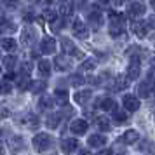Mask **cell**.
I'll list each match as a JSON object with an SVG mask.
<instances>
[{
    "instance_id": "6da1fadb",
    "label": "cell",
    "mask_w": 155,
    "mask_h": 155,
    "mask_svg": "<svg viewBox=\"0 0 155 155\" xmlns=\"http://www.w3.org/2000/svg\"><path fill=\"white\" fill-rule=\"evenodd\" d=\"M52 145H54V138H52L51 134L40 133L33 138V147H35V150L40 152V153H42V152H47Z\"/></svg>"
},
{
    "instance_id": "7a4b0ae2",
    "label": "cell",
    "mask_w": 155,
    "mask_h": 155,
    "mask_svg": "<svg viewBox=\"0 0 155 155\" xmlns=\"http://www.w3.org/2000/svg\"><path fill=\"white\" fill-rule=\"evenodd\" d=\"M145 12H147V7L141 2H129L127 4V14L131 18H141Z\"/></svg>"
},
{
    "instance_id": "3957f363",
    "label": "cell",
    "mask_w": 155,
    "mask_h": 155,
    "mask_svg": "<svg viewBox=\"0 0 155 155\" xmlns=\"http://www.w3.org/2000/svg\"><path fill=\"white\" fill-rule=\"evenodd\" d=\"M61 47H63V51L64 52H66V54H73V56L75 58H82L84 56V54H82V51L80 49H77V47H75V44L71 42L70 38H61Z\"/></svg>"
},
{
    "instance_id": "277c9868",
    "label": "cell",
    "mask_w": 155,
    "mask_h": 155,
    "mask_svg": "<svg viewBox=\"0 0 155 155\" xmlns=\"http://www.w3.org/2000/svg\"><path fill=\"white\" fill-rule=\"evenodd\" d=\"M96 108H101V110H105V112H115L117 110V101L113 98H103V99H98L96 103H94Z\"/></svg>"
},
{
    "instance_id": "5b68a950",
    "label": "cell",
    "mask_w": 155,
    "mask_h": 155,
    "mask_svg": "<svg viewBox=\"0 0 155 155\" xmlns=\"http://www.w3.org/2000/svg\"><path fill=\"white\" fill-rule=\"evenodd\" d=\"M40 51L44 54H54L56 51V40L52 37H44L42 42H40Z\"/></svg>"
},
{
    "instance_id": "8992f818",
    "label": "cell",
    "mask_w": 155,
    "mask_h": 155,
    "mask_svg": "<svg viewBox=\"0 0 155 155\" xmlns=\"http://www.w3.org/2000/svg\"><path fill=\"white\" fill-rule=\"evenodd\" d=\"M73 35L77 37V38H82V40H85V38L89 37V30H87V26H85L80 19H75V25H73Z\"/></svg>"
},
{
    "instance_id": "52a82bcc",
    "label": "cell",
    "mask_w": 155,
    "mask_h": 155,
    "mask_svg": "<svg viewBox=\"0 0 155 155\" xmlns=\"http://www.w3.org/2000/svg\"><path fill=\"white\" fill-rule=\"evenodd\" d=\"M77 148H78V141L75 138H64V140H61V150H63V153H73Z\"/></svg>"
},
{
    "instance_id": "ba28073f",
    "label": "cell",
    "mask_w": 155,
    "mask_h": 155,
    "mask_svg": "<svg viewBox=\"0 0 155 155\" xmlns=\"http://www.w3.org/2000/svg\"><path fill=\"white\" fill-rule=\"evenodd\" d=\"M122 101H124V106H126V112H136L140 108V99L136 98V96H133V94L124 96Z\"/></svg>"
},
{
    "instance_id": "9c48e42d",
    "label": "cell",
    "mask_w": 155,
    "mask_h": 155,
    "mask_svg": "<svg viewBox=\"0 0 155 155\" xmlns=\"http://www.w3.org/2000/svg\"><path fill=\"white\" fill-rule=\"evenodd\" d=\"M87 120L84 119H77V120H73L70 124V131L73 134H85V131H87Z\"/></svg>"
},
{
    "instance_id": "30bf717a",
    "label": "cell",
    "mask_w": 155,
    "mask_h": 155,
    "mask_svg": "<svg viewBox=\"0 0 155 155\" xmlns=\"http://www.w3.org/2000/svg\"><path fill=\"white\" fill-rule=\"evenodd\" d=\"M19 122L25 127H28V129H37L38 127V117H37L35 113H26L25 117L19 119Z\"/></svg>"
},
{
    "instance_id": "8fae6325",
    "label": "cell",
    "mask_w": 155,
    "mask_h": 155,
    "mask_svg": "<svg viewBox=\"0 0 155 155\" xmlns=\"http://www.w3.org/2000/svg\"><path fill=\"white\" fill-rule=\"evenodd\" d=\"M141 73V64L138 61H131V64L127 66V78H131V80H136V78L140 77Z\"/></svg>"
},
{
    "instance_id": "7c38bea8",
    "label": "cell",
    "mask_w": 155,
    "mask_h": 155,
    "mask_svg": "<svg viewBox=\"0 0 155 155\" xmlns=\"http://www.w3.org/2000/svg\"><path fill=\"white\" fill-rule=\"evenodd\" d=\"M54 64H56V70L58 71H66L70 70V59L63 54H59V56L54 58Z\"/></svg>"
},
{
    "instance_id": "4fadbf2b",
    "label": "cell",
    "mask_w": 155,
    "mask_h": 155,
    "mask_svg": "<svg viewBox=\"0 0 155 155\" xmlns=\"http://www.w3.org/2000/svg\"><path fill=\"white\" fill-rule=\"evenodd\" d=\"M133 31H134L136 37L143 38V37H147V33H148V25L147 23H141V21H134L133 23Z\"/></svg>"
},
{
    "instance_id": "5bb4252c",
    "label": "cell",
    "mask_w": 155,
    "mask_h": 155,
    "mask_svg": "<svg viewBox=\"0 0 155 155\" xmlns=\"http://www.w3.org/2000/svg\"><path fill=\"white\" fill-rule=\"evenodd\" d=\"M23 147H25V143H23V138H21V136H12V138L9 140V150H11L12 153L19 152Z\"/></svg>"
},
{
    "instance_id": "9a60e30c",
    "label": "cell",
    "mask_w": 155,
    "mask_h": 155,
    "mask_svg": "<svg viewBox=\"0 0 155 155\" xmlns=\"http://www.w3.org/2000/svg\"><path fill=\"white\" fill-rule=\"evenodd\" d=\"M52 106H54V99L51 98V96L44 94V96H40V98H38V108H40V110L47 112V110H51Z\"/></svg>"
},
{
    "instance_id": "2e32d148",
    "label": "cell",
    "mask_w": 155,
    "mask_h": 155,
    "mask_svg": "<svg viewBox=\"0 0 155 155\" xmlns=\"http://www.w3.org/2000/svg\"><path fill=\"white\" fill-rule=\"evenodd\" d=\"M138 140H140V134H138V131H134V129L126 131V133H124V136H122V141H124L126 145H134Z\"/></svg>"
},
{
    "instance_id": "e0dca14e",
    "label": "cell",
    "mask_w": 155,
    "mask_h": 155,
    "mask_svg": "<svg viewBox=\"0 0 155 155\" xmlns=\"http://www.w3.org/2000/svg\"><path fill=\"white\" fill-rule=\"evenodd\" d=\"M61 119H63V115H61V113H51L49 117L45 119V126L49 127V129H56V127L59 126Z\"/></svg>"
},
{
    "instance_id": "ac0fdd59",
    "label": "cell",
    "mask_w": 155,
    "mask_h": 155,
    "mask_svg": "<svg viewBox=\"0 0 155 155\" xmlns=\"http://www.w3.org/2000/svg\"><path fill=\"white\" fill-rule=\"evenodd\" d=\"M35 37H37V31L33 28H25V31H23V44L25 45H31L33 44V40H35Z\"/></svg>"
},
{
    "instance_id": "d6986e66",
    "label": "cell",
    "mask_w": 155,
    "mask_h": 155,
    "mask_svg": "<svg viewBox=\"0 0 155 155\" xmlns=\"http://www.w3.org/2000/svg\"><path fill=\"white\" fill-rule=\"evenodd\" d=\"M58 14L61 16V18H71V14H73V7H71V4H68V2H61Z\"/></svg>"
},
{
    "instance_id": "ffe728a7",
    "label": "cell",
    "mask_w": 155,
    "mask_h": 155,
    "mask_svg": "<svg viewBox=\"0 0 155 155\" xmlns=\"http://www.w3.org/2000/svg\"><path fill=\"white\" fill-rule=\"evenodd\" d=\"M91 94H92L91 91H78L77 94L73 96V99L77 101L78 105H85V103H87V101L91 99Z\"/></svg>"
},
{
    "instance_id": "44dd1931",
    "label": "cell",
    "mask_w": 155,
    "mask_h": 155,
    "mask_svg": "<svg viewBox=\"0 0 155 155\" xmlns=\"http://www.w3.org/2000/svg\"><path fill=\"white\" fill-rule=\"evenodd\" d=\"M106 143V138L105 136H101V134H92L91 138H89V145L94 148H99V147H103Z\"/></svg>"
},
{
    "instance_id": "7402d4cb",
    "label": "cell",
    "mask_w": 155,
    "mask_h": 155,
    "mask_svg": "<svg viewBox=\"0 0 155 155\" xmlns=\"http://www.w3.org/2000/svg\"><path fill=\"white\" fill-rule=\"evenodd\" d=\"M127 82H129V80H127V77L126 75H117V78H115V85H113V89H115V91H124V89H126L127 85Z\"/></svg>"
},
{
    "instance_id": "603a6c76",
    "label": "cell",
    "mask_w": 155,
    "mask_h": 155,
    "mask_svg": "<svg viewBox=\"0 0 155 155\" xmlns=\"http://www.w3.org/2000/svg\"><path fill=\"white\" fill-rule=\"evenodd\" d=\"M124 31H126L124 25H120V23H112V26H110V35H112L113 38L124 35Z\"/></svg>"
},
{
    "instance_id": "cb8c5ba5",
    "label": "cell",
    "mask_w": 155,
    "mask_h": 155,
    "mask_svg": "<svg viewBox=\"0 0 155 155\" xmlns=\"http://www.w3.org/2000/svg\"><path fill=\"white\" fill-rule=\"evenodd\" d=\"M38 71H40V75H44V77H49L51 75V63L47 59H40L38 61Z\"/></svg>"
},
{
    "instance_id": "d4e9b609",
    "label": "cell",
    "mask_w": 155,
    "mask_h": 155,
    "mask_svg": "<svg viewBox=\"0 0 155 155\" xmlns=\"http://www.w3.org/2000/svg\"><path fill=\"white\" fill-rule=\"evenodd\" d=\"M138 92H140L141 98H148V96L152 94V84H150V82H143V84H140Z\"/></svg>"
},
{
    "instance_id": "484cf974",
    "label": "cell",
    "mask_w": 155,
    "mask_h": 155,
    "mask_svg": "<svg viewBox=\"0 0 155 155\" xmlns=\"http://www.w3.org/2000/svg\"><path fill=\"white\" fill-rule=\"evenodd\" d=\"M56 101L59 103V105H66L68 103V92H66V89H56Z\"/></svg>"
},
{
    "instance_id": "4316f807",
    "label": "cell",
    "mask_w": 155,
    "mask_h": 155,
    "mask_svg": "<svg viewBox=\"0 0 155 155\" xmlns=\"http://www.w3.org/2000/svg\"><path fill=\"white\" fill-rule=\"evenodd\" d=\"M96 126H98V129H101V131H110V129H112V124H110V120L106 119V117H98V119H96Z\"/></svg>"
},
{
    "instance_id": "83f0119b",
    "label": "cell",
    "mask_w": 155,
    "mask_h": 155,
    "mask_svg": "<svg viewBox=\"0 0 155 155\" xmlns=\"http://www.w3.org/2000/svg\"><path fill=\"white\" fill-rule=\"evenodd\" d=\"M2 49L7 51V52L14 51V49H16V38H11V37L4 38V40H2Z\"/></svg>"
},
{
    "instance_id": "f1b7e54d",
    "label": "cell",
    "mask_w": 155,
    "mask_h": 155,
    "mask_svg": "<svg viewBox=\"0 0 155 155\" xmlns=\"http://www.w3.org/2000/svg\"><path fill=\"white\" fill-rule=\"evenodd\" d=\"M45 89V82L42 80H33V82H30V91L31 92H42Z\"/></svg>"
},
{
    "instance_id": "f546056e",
    "label": "cell",
    "mask_w": 155,
    "mask_h": 155,
    "mask_svg": "<svg viewBox=\"0 0 155 155\" xmlns=\"http://www.w3.org/2000/svg\"><path fill=\"white\" fill-rule=\"evenodd\" d=\"M85 82V78L82 77V75H78V73H75V75H71L70 77V84L75 85V87H78V85H82Z\"/></svg>"
},
{
    "instance_id": "4dcf8cb0",
    "label": "cell",
    "mask_w": 155,
    "mask_h": 155,
    "mask_svg": "<svg viewBox=\"0 0 155 155\" xmlns=\"http://www.w3.org/2000/svg\"><path fill=\"white\" fill-rule=\"evenodd\" d=\"M112 115H113V120H115V122H126V120H127V112H120V110H115Z\"/></svg>"
},
{
    "instance_id": "1f68e13d",
    "label": "cell",
    "mask_w": 155,
    "mask_h": 155,
    "mask_svg": "<svg viewBox=\"0 0 155 155\" xmlns=\"http://www.w3.org/2000/svg\"><path fill=\"white\" fill-rule=\"evenodd\" d=\"M18 87H19L21 91H26V89H30V78L23 75V77L18 80Z\"/></svg>"
},
{
    "instance_id": "d6a6232c",
    "label": "cell",
    "mask_w": 155,
    "mask_h": 155,
    "mask_svg": "<svg viewBox=\"0 0 155 155\" xmlns=\"http://www.w3.org/2000/svg\"><path fill=\"white\" fill-rule=\"evenodd\" d=\"M16 61H18V59H16V56H11V54L4 58V64L7 66L9 70H12V68L16 66Z\"/></svg>"
},
{
    "instance_id": "836d02e7",
    "label": "cell",
    "mask_w": 155,
    "mask_h": 155,
    "mask_svg": "<svg viewBox=\"0 0 155 155\" xmlns=\"http://www.w3.org/2000/svg\"><path fill=\"white\" fill-rule=\"evenodd\" d=\"M11 91H12L11 82H9V80H2V82H0V92H2V94H9Z\"/></svg>"
},
{
    "instance_id": "e575fe53",
    "label": "cell",
    "mask_w": 155,
    "mask_h": 155,
    "mask_svg": "<svg viewBox=\"0 0 155 155\" xmlns=\"http://www.w3.org/2000/svg\"><path fill=\"white\" fill-rule=\"evenodd\" d=\"M89 21H91L94 26H99V25H101V14H99V12H91V14H89Z\"/></svg>"
},
{
    "instance_id": "d590c367",
    "label": "cell",
    "mask_w": 155,
    "mask_h": 155,
    "mask_svg": "<svg viewBox=\"0 0 155 155\" xmlns=\"http://www.w3.org/2000/svg\"><path fill=\"white\" fill-rule=\"evenodd\" d=\"M21 73L25 75V77H28L30 73H31V63H30V61L21 63Z\"/></svg>"
},
{
    "instance_id": "8d00e7d4",
    "label": "cell",
    "mask_w": 155,
    "mask_h": 155,
    "mask_svg": "<svg viewBox=\"0 0 155 155\" xmlns=\"http://www.w3.org/2000/svg\"><path fill=\"white\" fill-rule=\"evenodd\" d=\"M94 66H96V61H94V59H85L84 63H82V66H80V68H82V70H94Z\"/></svg>"
},
{
    "instance_id": "74e56055",
    "label": "cell",
    "mask_w": 155,
    "mask_h": 155,
    "mask_svg": "<svg viewBox=\"0 0 155 155\" xmlns=\"http://www.w3.org/2000/svg\"><path fill=\"white\" fill-rule=\"evenodd\" d=\"M61 28H63V21H61V19H56V21L51 23V30H52V31H59Z\"/></svg>"
},
{
    "instance_id": "f35d334b",
    "label": "cell",
    "mask_w": 155,
    "mask_h": 155,
    "mask_svg": "<svg viewBox=\"0 0 155 155\" xmlns=\"http://www.w3.org/2000/svg\"><path fill=\"white\" fill-rule=\"evenodd\" d=\"M18 2H19V0H2V5H5V7H16V5H18Z\"/></svg>"
},
{
    "instance_id": "ab89813d",
    "label": "cell",
    "mask_w": 155,
    "mask_h": 155,
    "mask_svg": "<svg viewBox=\"0 0 155 155\" xmlns=\"http://www.w3.org/2000/svg\"><path fill=\"white\" fill-rule=\"evenodd\" d=\"M7 117H11L9 108H5V106H0V119H7Z\"/></svg>"
},
{
    "instance_id": "60d3db41",
    "label": "cell",
    "mask_w": 155,
    "mask_h": 155,
    "mask_svg": "<svg viewBox=\"0 0 155 155\" xmlns=\"http://www.w3.org/2000/svg\"><path fill=\"white\" fill-rule=\"evenodd\" d=\"M98 155H112V150H106V148H105V150H99Z\"/></svg>"
},
{
    "instance_id": "b9f144b4",
    "label": "cell",
    "mask_w": 155,
    "mask_h": 155,
    "mask_svg": "<svg viewBox=\"0 0 155 155\" xmlns=\"http://www.w3.org/2000/svg\"><path fill=\"white\" fill-rule=\"evenodd\" d=\"M147 25H150V26H153V28H155V14L152 16V18H150V21H148Z\"/></svg>"
},
{
    "instance_id": "7bdbcfd3",
    "label": "cell",
    "mask_w": 155,
    "mask_h": 155,
    "mask_svg": "<svg viewBox=\"0 0 155 155\" xmlns=\"http://www.w3.org/2000/svg\"><path fill=\"white\" fill-rule=\"evenodd\" d=\"M78 155H92L91 152H89V150H82V152H80V153Z\"/></svg>"
},
{
    "instance_id": "ee69618b",
    "label": "cell",
    "mask_w": 155,
    "mask_h": 155,
    "mask_svg": "<svg viewBox=\"0 0 155 155\" xmlns=\"http://www.w3.org/2000/svg\"><path fill=\"white\" fill-rule=\"evenodd\" d=\"M0 153H4V145H2V141H0Z\"/></svg>"
},
{
    "instance_id": "f6af8a7d",
    "label": "cell",
    "mask_w": 155,
    "mask_h": 155,
    "mask_svg": "<svg viewBox=\"0 0 155 155\" xmlns=\"http://www.w3.org/2000/svg\"><path fill=\"white\" fill-rule=\"evenodd\" d=\"M98 2H101V4H108L110 0H98Z\"/></svg>"
},
{
    "instance_id": "bcb514c9",
    "label": "cell",
    "mask_w": 155,
    "mask_h": 155,
    "mask_svg": "<svg viewBox=\"0 0 155 155\" xmlns=\"http://www.w3.org/2000/svg\"><path fill=\"white\" fill-rule=\"evenodd\" d=\"M152 94H153V96H155V84L152 85Z\"/></svg>"
},
{
    "instance_id": "7dc6e473",
    "label": "cell",
    "mask_w": 155,
    "mask_h": 155,
    "mask_svg": "<svg viewBox=\"0 0 155 155\" xmlns=\"http://www.w3.org/2000/svg\"><path fill=\"white\" fill-rule=\"evenodd\" d=\"M152 66H153V68H155V58H153V59H152Z\"/></svg>"
},
{
    "instance_id": "c3c4849f",
    "label": "cell",
    "mask_w": 155,
    "mask_h": 155,
    "mask_svg": "<svg viewBox=\"0 0 155 155\" xmlns=\"http://www.w3.org/2000/svg\"><path fill=\"white\" fill-rule=\"evenodd\" d=\"M150 4H152V5L155 7V0H150Z\"/></svg>"
},
{
    "instance_id": "681fc988",
    "label": "cell",
    "mask_w": 155,
    "mask_h": 155,
    "mask_svg": "<svg viewBox=\"0 0 155 155\" xmlns=\"http://www.w3.org/2000/svg\"><path fill=\"white\" fill-rule=\"evenodd\" d=\"M0 136H2V127H0Z\"/></svg>"
},
{
    "instance_id": "f907efd6",
    "label": "cell",
    "mask_w": 155,
    "mask_h": 155,
    "mask_svg": "<svg viewBox=\"0 0 155 155\" xmlns=\"http://www.w3.org/2000/svg\"><path fill=\"white\" fill-rule=\"evenodd\" d=\"M0 71H2V66H0Z\"/></svg>"
}]
</instances>
